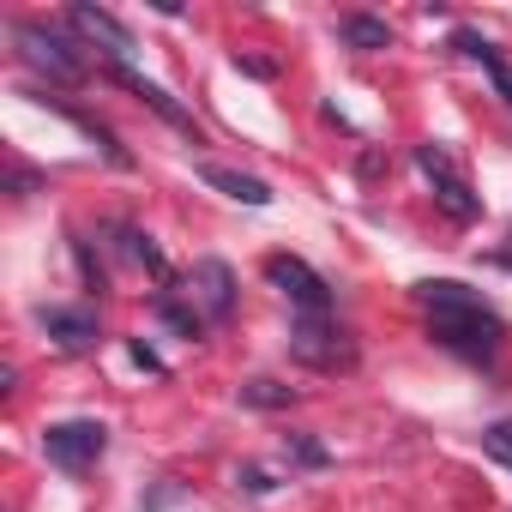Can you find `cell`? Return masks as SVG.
Here are the masks:
<instances>
[{"label": "cell", "instance_id": "5", "mask_svg": "<svg viewBox=\"0 0 512 512\" xmlns=\"http://www.w3.org/2000/svg\"><path fill=\"white\" fill-rule=\"evenodd\" d=\"M43 452H49V464H61V470H91L103 452H109V428L103 422H91V416H73V422H49L43 428Z\"/></svg>", "mask_w": 512, "mask_h": 512}, {"label": "cell", "instance_id": "12", "mask_svg": "<svg viewBox=\"0 0 512 512\" xmlns=\"http://www.w3.org/2000/svg\"><path fill=\"white\" fill-rule=\"evenodd\" d=\"M452 49H458L464 61H476V67L494 79V91L506 97V109H512V61H506V55H500L488 37H476V31H458V37H452Z\"/></svg>", "mask_w": 512, "mask_h": 512}, {"label": "cell", "instance_id": "3", "mask_svg": "<svg viewBox=\"0 0 512 512\" xmlns=\"http://www.w3.org/2000/svg\"><path fill=\"white\" fill-rule=\"evenodd\" d=\"M416 169L428 175V187H434V205L452 217V223H476L482 217V199L470 193V181H464V169L452 163V151L446 145H416Z\"/></svg>", "mask_w": 512, "mask_h": 512}, {"label": "cell", "instance_id": "15", "mask_svg": "<svg viewBox=\"0 0 512 512\" xmlns=\"http://www.w3.org/2000/svg\"><path fill=\"white\" fill-rule=\"evenodd\" d=\"M157 320L175 326L181 338H199V332H205V314H199L193 302H175V296H157Z\"/></svg>", "mask_w": 512, "mask_h": 512}, {"label": "cell", "instance_id": "16", "mask_svg": "<svg viewBox=\"0 0 512 512\" xmlns=\"http://www.w3.org/2000/svg\"><path fill=\"white\" fill-rule=\"evenodd\" d=\"M121 235H127V253H133L151 278H169V260H163V247H157L151 235H139V229H121Z\"/></svg>", "mask_w": 512, "mask_h": 512}, {"label": "cell", "instance_id": "1", "mask_svg": "<svg viewBox=\"0 0 512 512\" xmlns=\"http://www.w3.org/2000/svg\"><path fill=\"white\" fill-rule=\"evenodd\" d=\"M416 302H422L428 338H434L440 350H452V356H464V362H476V368H494V356H500V344H506V326H500V314H494L476 290H464V284H452V278H428V284H416Z\"/></svg>", "mask_w": 512, "mask_h": 512}, {"label": "cell", "instance_id": "11", "mask_svg": "<svg viewBox=\"0 0 512 512\" xmlns=\"http://www.w3.org/2000/svg\"><path fill=\"white\" fill-rule=\"evenodd\" d=\"M199 181L205 187H217L223 199H235V205H272V187L260 181V175H241V169H229V163H199Z\"/></svg>", "mask_w": 512, "mask_h": 512}, {"label": "cell", "instance_id": "17", "mask_svg": "<svg viewBox=\"0 0 512 512\" xmlns=\"http://www.w3.org/2000/svg\"><path fill=\"white\" fill-rule=\"evenodd\" d=\"M482 452L512 470V422H488V428H482Z\"/></svg>", "mask_w": 512, "mask_h": 512}, {"label": "cell", "instance_id": "14", "mask_svg": "<svg viewBox=\"0 0 512 512\" xmlns=\"http://www.w3.org/2000/svg\"><path fill=\"white\" fill-rule=\"evenodd\" d=\"M235 398H241L247 410H290V404H296V386H284V380H272V374H253V380L235 386Z\"/></svg>", "mask_w": 512, "mask_h": 512}, {"label": "cell", "instance_id": "9", "mask_svg": "<svg viewBox=\"0 0 512 512\" xmlns=\"http://www.w3.org/2000/svg\"><path fill=\"white\" fill-rule=\"evenodd\" d=\"M67 25H73L79 37H91V43H103V55H109V67L133 55V31H127L121 19H109L103 7H85V0H79V7L67 13Z\"/></svg>", "mask_w": 512, "mask_h": 512}, {"label": "cell", "instance_id": "7", "mask_svg": "<svg viewBox=\"0 0 512 512\" xmlns=\"http://www.w3.org/2000/svg\"><path fill=\"white\" fill-rule=\"evenodd\" d=\"M109 79H115V85H127V91H133V97H139L157 121H169L175 133H187V139L199 145V121H193V115H187V109H181V103H175L157 79H145V73H139V67H127V61H115V67H109Z\"/></svg>", "mask_w": 512, "mask_h": 512}, {"label": "cell", "instance_id": "10", "mask_svg": "<svg viewBox=\"0 0 512 512\" xmlns=\"http://www.w3.org/2000/svg\"><path fill=\"white\" fill-rule=\"evenodd\" d=\"M43 332H49L61 350H73V356H79V350H97V338H103L91 308H43Z\"/></svg>", "mask_w": 512, "mask_h": 512}, {"label": "cell", "instance_id": "4", "mask_svg": "<svg viewBox=\"0 0 512 512\" xmlns=\"http://www.w3.org/2000/svg\"><path fill=\"white\" fill-rule=\"evenodd\" d=\"M290 356L308 362V368H320V374L356 368V344H350V332H338L326 314H302V320H296V332H290Z\"/></svg>", "mask_w": 512, "mask_h": 512}, {"label": "cell", "instance_id": "8", "mask_svg": "<svg viewBox=\"0 0 512 512\" xmlns=\"http://www.w3.org/2000/svg\"><path fill=\"white\" fill-rule=\"evenodd\" d=\"M187 296H193V308L205 320H229L235 314V272L223 260H199L193 278H187Z\"/></svg>", "mask_w": 512, "mask_h": 512}, {"label": "cell", "instance_id": "2", "mask_svg": "<svg viewBox=\"0 0 512 512\" xmlns=\"http://www.w3.org/2000/svg\"><path fill=\"white\" fill-rule=\"evenodd\" d=\"M13 43H19V55H25V67H37V73H49V85H85V73H91V61H85V49L67 37V31H55V25H37V19H19L13 25Z\"/></svg>", "mask_w": 512, "mask_h": 512}, {"label": "cell", "instance_id": "6", "mask_svg": "<svg viewBox=\"0 0 512 512\" xmlns=\"http://www.w3.org/2000/svg\"><path fill=\"white\" fill-rule=\"evenodd\" d=\"M266 278H272V290H284L302 314H332V284H326L308 260H296V253H272V260H266Z\"/></svg>", "mask_w": 512, "mask_h": 512}, {"label": "cell", "instance_id": "13", "mask_svg": "<svg viewBox=\"0 0 512 512\" xmlns=\"http://www.w3.org/2000/svg\"><path fill=\"white\" fill-rule=\"evenodd\" d=\"M338 37H344V49H356V55H380V49L398 43L392 25L374 19V13H344V19H338Z\"/></svg>", "mask_w": 512, "mask_h": 512}, {"label": "cell", "instance_id": "19", "mask_svg": "<svg viewBox=\"0 0 512 512\" xmlns=\"http://www.w3.org/2000/svg\"><path fill=\"white\" fill-rule=\"evenodd\" d=\"M235 482H241V488H247V494H272V488H278V482H272V470H266V464H241V470H235Z\"/></svg>", "mask_w": 512, "mask_h": 512}, {"label": "cell", "instance_id": "18", "mask_svg": "<svg viewBox=\"0 0 512 512\" xmlns=\"http://www.w3.org/2000/svg\"><path fill=\"white\" fill-rule=\"evenodd\" d=\"M284 452H290L296 464H308V470H320V464L332 458V452H326V446H320L314 434H290V440H284Z\"/></svg>", "mask_w": 512, "mask_h": 512}]
</instances>
